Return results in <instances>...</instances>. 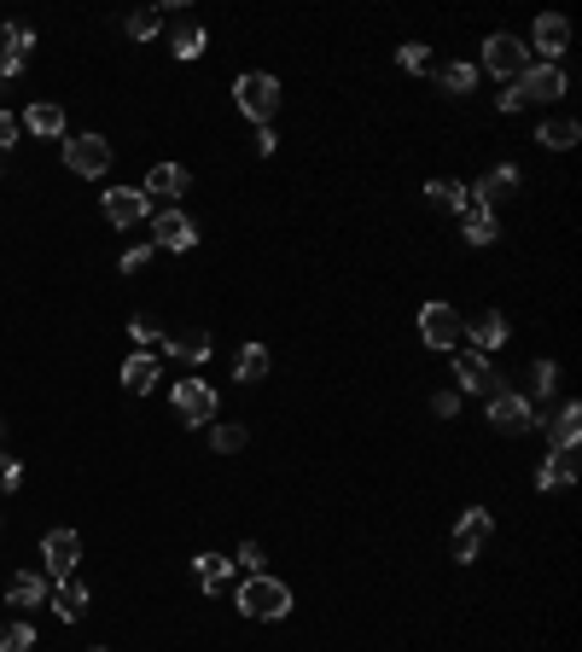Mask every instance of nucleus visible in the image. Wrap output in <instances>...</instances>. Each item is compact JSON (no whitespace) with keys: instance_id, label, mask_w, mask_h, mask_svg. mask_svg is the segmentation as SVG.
Wrapping results in <instances>:
<instances>
[{"instance_id":"37998d69","label":"nucleus","mask_w":582,"mask_h":652,"mask_svg":"<svg viewBox=\"0 0 582 652\" xmlns=\"http://www.w3.org/2000/svg\"><path fill=\"white\" fill-rule=\"evenodd\" d=\"M146 262H151V245H129V250H123V262H117V269H123V274H141Z\"/></svg>"},{"instance_id":"1a4fd4ad","label":"nucleus","mask_w":582,"mask_h":652,"mask_svg":"<svg viewBox=\"0 0 582 652\" xmlns=\"http://www.w3.org/2000/svg\"><path fill=\"white\" fill-rule=\"evenodd\" d=\"M175 414H181V426H210L216 420V391L204 379H175Z\"/></svg>"},{"instance_id":"a878e982","label":"nucleus","mask_w":582,"mask_h":652,"mask_svg":"<svg viewBox=\"0 0 582 652\" xmlns=\"http://www.w3.org/2000/svg\"><path fill=\"white\" fill-rule=\"evenodd\" d=\"M577 135H582V128H577V116H542L536 146H542V152H571Z\"/></svg>"},{"instance_id":"5701e85b","label":"nucleus","mask_w":582,"mask_h":652,"mask_svg":"<svg viewBox=\"0 0 582 652\" xmlns=\"http://www.w3.org/2000/svg\"><path fill=\"white\" fill-rule=\"evenodd\" d=\"M158 373H163L158 356H151V349H141V356L123 361V391H129V396H151V391H158Z\"/></svg>"},{"instance_id":"4c0bfd02","label":"nucleus","mask_w":582,"mask_h":652,"mask_svg":"<svg viewBox=\"0 0 582 652\" xmlns=\"http://www.w3.org/2000/svg\"><path fill=\"white\" fill-rule=\"evenodd\" d=\"M19 483H24V460L0 448V495H12V490H19Z\"/></svg>"},{"instance_id":"ea45409f","label":"nucleus","mask_w":582,"mask_h":652,"mask_svg":"<svg viewBox=\"0 0 582 652\" xmlns=\"http://www.w3.org/2000/svg\"><path fill=\"white\" fill-rule=\"evenodd\" d=\"M233 565H245L251 577H263V571H268V559H263V548H256V542H239V554H233Z\"/></svg>"},{"instance_id":"423d86ee","label":"nucleus","mask_w":582,"mask_h":652,"mask_svg":"<svg viewBox=\"0 0 582 652\" xmlns=\"http://www.w3.org/2000/svg\"><path fill=\"white\" fill-rule=\"evenodd\" d=\"M454 391H472V396H489L501 391V373L489 367V356H477V349H454Z\"/></svg>"},{"instance_id":"f8f14e48","label":"nucleus","mask_w":582,"mask_h":652,"mask_svg":"<svg viewBox=\"0 0 582 652\" xmlns=\"http://www.w3.org/2000/svg\"><path fill=\"white\" fill-rule=\"evenodd\" d=\"M41 559H47V577H76V559H82V530H47L41 537Z\"/></svg>"},{"instance_id":"4be33fe9","label":"nucleus","mask_w":582,"mask_h":652,"mask_svg":"<svg viewBox=\"0 0 582 652\" xmlns=\"http://www.w3.org/2000/svg\"><path fill=\"white\" fill-rule=\"evenodd\" d=\"M53 600V582L47 577H36V571H19L7 582V606H19V612H29V606H47Z\"/></svg>"},{"instance_id":"58836bf2","label":"nucleus","mask_w":582,"mask_h":652,"mask_svg":"<svg viewBox=\"0 0 582 652\" xmlns=\"http://www.w3.org/2000/svg\"><path fill=\"white\" fill-rule=\"evenodd\" d=\"M129 339H134V344H158V339H163V327L151 321V315H134V321H129Z\"/></svg>"},{"instance_id":"f03ea898","label":"nucleus","mask_w":582,"mask_h":652,"mask_svg":"<svg viewBox=\"0 0 582 652\" xmlns=\"http://www.w3.org/2000/svg\"><path fill=\"white\" fill-rule=\"evenodd\" d=\"M233 106L251 116L256 128H274V111H280V76L268 71H245L233 82Z\"/></svg>"},{"instance_id":"cd10ccee","label":"nucleus","mask_w":582,"mask_h":652,"mask_svg":"<svg viewBox=\"0 0 582 652\" xmlns=\"http://www.w3.org/2000/svg\"><path fill=\"white\" fill-rule=\"evenodd\" d=\"M193 577H198V589L204 594H221L233 582V559H221V554H198L193 559Z\"/></svg>"},{"instance_id":"f257e3e1","label":"nucleus","mask_w":582,"mask_h":652,"mask_svg":"<svg viewBox=\"0 0 582 652\" xmlns=\"http://www.w3.org/2000/svg\"><path fill=\"white\" fill-rule=\"evenodd\" d=\"M239 612H245V617H256V624H280V617H291V589H286V582L280 577H245V582H239Z\"/></svg>"},{"instance_id":"aec40b11","label":"nucleus","mask_w":582,"mask_h":652,"mask_svg":"<svg viewBox=\"0 0 582 652\" xmlns=\"http://www.w3.org/2000/svg\"><path fill=\"white\" fill-rule=\"evenodd\" d=\"M193 187V170H186V163H158V170L146 175V198H169V205H175V198Z\"/></svg>"},{"instance_id":"7c9ffc66","label":"nucleus","mask_w":582,"mask_h":652,"mask_svg":"<svg viewBox=\"0 0 582 652\" xmlns=\"http://www.w3.org/2000/svg\"><path fill=\"white\" fill-rule=\"evenodd\" d=\"M437 82H442V94L460 99V94L477 88V64H460V59H454V64H442V71H437Z\"/></svg>"},{"instance_id":"4468645a","label":"nucleus","mask_w":582,"mask_h":652,"mask_svg":"<svg viewBox=\"0 0 582 652\" xmlns=\"http://www.w3.org/2000/svg\"><path fill=\"white\" fill-rule=\"evenodd\" d=\"M99 210H106V222H111V227H123V233H129L134 222H146V216H151V198H146L141 187H111Z\"/></svg>"},{"instance_id":"f3484780","label":"nucleus","mask_w":582,"mask_h":652,"mask_svg":"<svg viewBox=\"0 0 582 652\" xmlns=\"http://www.w3.org/2000/svg\"><path fill=\"white\" fill-rule=\"evenodd\" d=\"M519 193V163H495V170H484V181L472 187V198L484 210H495V205H507V198Z\"/></svg>"},{"instance_id":"c9c22d12","label":"nucleus","mask_w":582,"mask_h":652,"mask_svg":"<svg viewBox=\"0 0 582 652\" xmlns=\"http://www.w3.org/2000/svg\"><path fill=\"white\" fill-rule=\"evenodd\" d=\"M554 391H559V361H536V367H530V396H542V403H547Z\"/></svg>"},{"instance_id":"49530a36","label":"nucleus","mask_w":582,"mask_h":652,"mask_svg":"<svg viewBox=\"0 0 582 652\" xmlns=\"http://www.w3.org/2000/svg\"><path fill=\"white\" fill-rule=\"evenodd\" d=\"M0 438H7V420H0Z\"/></svg>"},{"instance_id":"39448f33","label":"nucleus","mask_w":582,"mask_h":652,"mask_svg":"<svg viewBox=\"0 0 582 652\" xmlns=\"http://www.w3.org/2000/svg\"><path fill=\"white\" fill-rule=\"evenodd\" d=\"M64 170L82 181H99L111 170V140L106 135H71L64 140Z\"/></svg>"},{"instance_id":"79ce46f5","label":"nucleus","mask_w":582,"mask_h":652,"mask_svg":"<svg viewBox=\"0 0 582 652\" xmlns=\"http://www.w3.org/2000/svg\"><path fill=\"white\" fill-rule=\"evenodd\" d=\"M19 135H24V128H19V116H12V111H0V158H7L12 146H19Z\"/></svg>"},{"instance_id":"a211bd4d","label":"nucleus","mask_w":582,"mask_h":652,"mask_svg":"<svg viewBox=\"0 0 582 652\" xmlns=\"http://www.w3.org/2000/svg\"><path fill=\"white\" fill-rule=\"evenodd\" d=\"M571 483H577V455L571 448H547L536 466V490L547 495V490H571Z\"/></svg>"},{"instance_id":"6ab92c4d","label":"nucleus","mask_w":582,"mask_h":652,"mask_svg":"<svg viewBox=\"0 0 582 652\" xmlns=\"http://www.w3.org/2000/svg\"><path fill=\"white\" fill-rule=\"evenodd\" d=\"M460 239H466V245H495V239H501L495 210H484L472 193H466V210H460Z\"/></svg>"},{"instance_id":"ddd939ff","label":"nucleus","mask_w":582,"mask_h":652,"mask_svg":"<svg viewBox=\"0 0 582 652\" xmlns=\"http://www.w3.org/2000/svg\"><path fill=\"white\" fill-rule=\"evenodd\" d=\"M198 245V222L186 210H163L151 222V250H193Z\"/></svg>"},{"instance_id":"c03bdc74","label":"nucleus","mask_w":582,"mask_h":652,"mask_svg":"<svg viewBox=\"0 0 582 652\" xmlns=\"http://www.w3.org/2000/svg\"><path fill=\"white\" fill-rule=\"evenodd\" d=\"M495 111H501V116H512V111H524V94H519V88H512V82H507V88L495 94Z\"/></svg>"},{"instance_id":"a19ab883","label":"nucleus","mask_w":582,"mask_h":652,"mask_svg":"<svg viewBox=\"0 0 582 652\" xmlns=\"http://www.w3.org/2000/svg\"><path fill=\"white\" fill-rule=\"evenodd\" d=\"M432 414H437V420H460V391H437L432 396Z\"/></svg>"},{"instance_id":"7ed1b4c3","label":"nucleus","mask_w":582,"mask_h":652,"mask_svg":"<svg viewBox=\"0 0 582 652\" xmlns=\"http://www.w3.org/2000/svg\"><path fill=\"white\" fill-rule=\"evenodd\" d=\"M489 426L501 431V438H524V431L536 426V403H530L524 391H507L501 384V391L489 396Z\"/></svg>"},{"instance_id":"b1692460","label":"nucleus","mask_w":582,"mask_h":652,"mask_svg":"<svg viewBox=\"0 0 582 652\" xmlns=\"http://www.w3.org/2000/svg\"><path fill=\"white\" fill-rule=\"evenodd\" d=\"M536 426H547L554 448H571V455H577V438H582V403H559V408H554V420H536Z\"/></svg>"},{"instance_id":"e433bc0d","label":"nucleus","mask_w":582,"mask_h":652,"mask_svg":"<svg viewBox=\"0 0 582 652\" xmlns=\"http://www.w3.org/2000/svg\"><path fill=\"white\" fill-rule=\"evenodd\" d=\"M158 29H163V12L158 7H146V12H134V19H129V36L134 41H151Z\"/></svg>"},{"instance_id":"0eeeda50","label":"nucleus","mask_w":582,"mask_h":652,"mask_svg":"<svg viewBox=\"0 0 582 652\" xmlns=\"http://www.w3.org/2000/svg\"><path fill=\"white\" fill-rule=\"evenodd\" d=\"M524 64H530V47H524L519 36H507V29H501V36H489V41H484V71H489V76L519 82V76H524Z\"/></svg>"},{"instance_id":"c85d7f7f","label":"nucleus","mask_w":582,"mask_h":652,"mask_svg":"<svg viewBox=\"0 0 582 652\" xmlns=\"http://www.w3.org/2000/svg\"><path fill=\"white\" fill-rule=\"evenodd\" d=\"M47 606H53L64 624H76L82 612H88V582H76V577H64L59 589H53V600H47Z\"/></svg>"},{"instance_id":"20e7f679","label":"nucleus","mask_w":582,"mask_h":652,"mask_svg":"<svg viewBox=\"0 0 582 652\" xmlns=\"http://www.w3.org/2000/svg\"><path fill=\"white\" fill-rule=\"evenodd\" d=\"M495 537V518L484 513V507H466L454 518V537H449V554H454V565H472L477 554H484V542Z\"/></svg>"},{"instance_id":"393cba45","label":"nucleus","mask_w":582,"mask_h":652,"mask_svg":"<svg viewBox=\"0 0 582 652\" xmlns=\"http://www.w3.org/2000/svg\"><path fill=\"white\" fill-rule=\"evenodd\" d=\"M169 53H175L181 64H193V59L204 53V24H198V19H186V12H181V19L169 24Z\"/></svg>"},{"instance_id":"9d476101","label":"nucleus","mask_w":582,"mask_h":652,"mask_svg":"<svg viewBox=\"0 0 582 652\" xmlns=\"http://www.w3.org/2000/svg\"><path fill=\"white\" fill-rule=\"evenodd\" d=\"M460 332H466V321H460L454 304H425L420 309V339L432 344V349H454Z\"/></svg>"},{"instance_id":"412c9836","label":"nucleus","mask_w":582,"mask_h":652,"mask_svg":"<svg viewBox=\"0 0 582 652\" xmlns=\"http://www.w3.org/2000/svg\"><path fill=\"white\" fill-rule=\"evenodd\" d=\"M158 344H163V356H169V361H193V367L216 349V344H210V332H198V327H193V332H163Z\"/></svg>"},{"instance_id":"2eb2a0df","label":"nucleus","mask_w":582,"mask_h":652,"mask_svg":"<svg viewBox=\"0 0 582 652\" xmlns=\"http://www.w3.org/2000/svg\"><path fill=\"white\" fill-rule=\"evenodd\" d=\"M29 53H36V29L29 24H7L0 29V76H19Z\"/></svg>"},{"instance_id":"2f4dec72","label":"nucleus","mask_w":582,"mask_h":652,"mask_svg":"<svg viewBox=\"0 0 582 652\" xmlns=\"http://www.w3.org/2000/svg\"><path fill=\"white\" fill-rule=\"evenodd\" d=\"M245 443H251V431L239 426V420H221V426H210V448H216V455H239Z\"/></svg>"},{"instance_id":"c756f323","label":"nucleus","mask_w":582,"mask_h":652,"mask_svg":"<svg viewBox=\"0 0 582 652\" xmlns=\"http://www.w3.org/2000/svg\"><path fill=\"white\" fill-rule=\"evenodd\" d=\"M425 205L442 210V216H460V210H466V187L449 181V175H437V181H425Z\"/></svg>"},{"instance_id":"473e14b6","label":"nucleus","mask_w":582,"mask_h":652,"mask_svg":"<svg viewBox=\"0 0 582 652\" xmlns=\"http://www.w3.org/2000/svg\"><path fill=\"white\" fill-rule=\"evenodd\" d=\"M0 652H36V624H24V617L0 624Z\"/></svg>"},{"instance_id":"dca6fc26","label":"nucleus","mask_w":582,"mask_h":652,"mask_svg":"<svg viewBox=\"0 0 582 652\" xmlns=\"http://www.w3.org/2000/svg\"><path fill=\"white\" fill-rule=\"evenodd\" d=\"M460 339H472L477 356H495V349L512 339V327H507V315H501V309H484L477 321H466V332H460Z\"/></svg>"},{"instance_id":"bb28decb","label":"nucleus","mask_w":582,"mask_h":652,"mask_svg":"<svg viewBox=\"0 0 582 652\" xmlns=\"http://www.w3.org/2000/svg\"><path fill=\"white\" fill-rule=\"evenodd\" d=\"M19 128H29V135H41V140H59L64 135V106H29L24 116H19Z\"/></svg>"},{"instance_id":"72a5a7b5","label":"nucleus","mask_w":582,"mask_h":652,"mask_svg":"<svg viewBox=\"0 0 582 652\" xmlns=\"http://www.w3.org/2000/svg\"><path fill=\"white\" fill-rule=\"evenodd\" d=\"M239 379H245V384H256V379H268V344H245V349H239Z\"/></svg>"},{"instance_id":"a18cd8bd","label":"nucleus","mask_w":582,"mask_h":652,"mask_svg":"<svg viewBox=\"0 0 582 652\" xmlns=\"http://www.w3.org/2000/svg\"><path fill=\"white\" fill-rule=\"evenodd\" d=\"M274 146H280V135H274V128H256V152L274 158Z\"/></svg>"},{"instance_id":"6e6552de","label":"nucleus","mask_w":582,"mask_h":652,"mask_svg":"<svg viewBox=\"0 0 582 652\" xmlns=\"http://www.w3.org/2000/svg\"><path fill=\"white\" fill-rule=\"evenodd\" d=\"M524 47L536 53V64H559V59H565V47H571V19H559V12H542Z\"/></svg>"},{"instance_id":"de8ad7c7","label":"nucleus","mask_w":582,"mask_h":652,"mask_svg":"<svg viewBox=\"0 0 582 652\" xmlns=\"http://www.w3.org/2000/svg\"><path fill=\"white\" fill-rule=\"evenodd\" d=\"M94 652H106V647H94Z\"/></svg>"},{"instance_id":"f704fd0d","label":"nucleus","mask_w":582,"mask_h":652,"mask_svg":"<svg viewBox=\"0 0 582 652\" xmlns=\"http://www.w3.org/2000/svg\"><path fill=\"white\" fill-rule=\"evenodd\" d=\"M397 64H402L408 76H425V71H432V47H425V41H402L397 47Z\"/></svg>"},{"instance_id":"9b49d317","label":"nucleus","mask_w":582,"mask_h":652,"mask_svg":"<svg viewBox=\"0 0 582 652\" xmlns=\"http://www.w3.org/2000/svg\"><path fill=\"white\" fill-rule=\"evenodd\" d=\"M512 88L524 94V106H547V99H565V88H571V82H565L559 64H524V76L512 82Z\"/></svg>"}]
</instances>
